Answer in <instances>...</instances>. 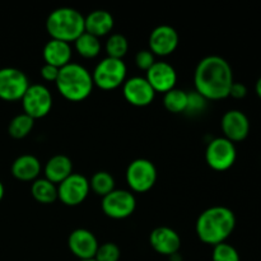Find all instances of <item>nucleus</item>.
Returning a JSON list of instances; mask_svg holds the SVG:
<instances>
[{
	"label": "nucleus",
	"instance_id": "1",
	"mask_svg": "<svg viewBox=\"0 0 261 261\" xmlns=\"http://www.w3.org/2000/svg\"><path fill=\"white\" fill-rule=\"evenodd\" d=\"M233 71L226 59L218 55H209L201 59L194 73V86L206 101H219L229 97L233 84Z\"/></svg>",
	"mask_w": 261,
	"mask_h": 261
},
{
	"label": "nucleus",
	"instance_id": "2",
	"mask_svg": "<svg viewBox=\"0 0 261 261\" xmlns=\"http://www.w3.org/2000/svg\"><path fill=\"white\" fill-rule=\"evenodd\" d=\"M236 222V216L229 208L223 205L211 206L196 221V236L201 242L214 247L226 242L233 233Z\"/></svg>",
	"mask_w": 261,
	"mask_h": 261
},
{
	"label": "nucleus",
	"instance_id": "3",
	"mask_svg": "<svg viewBox=\"0 0 261 261\" xmlns=\"http://www.w3.org/2000/svg\"><path fill=\"white\" fill-rule=\"evenodd\" d=\"M55 84L59 93L70 102H82L88 98L94 87L92 73L76 63L61 68Z\"/></svg>",
	"mask_w": 261,
	"mask_h": 261
},
{
	"label": "nucleus",
	"instance_id": "4",
	"mask_svg": "<svg viewBox=\"0 0 261 261\" xmlns=\"http://www.w3.org/2000/svg\"><path fill=\"white\" fill-rule=\"evenodd\" d=\"M46 31L51 36V40L66 43L75 42L76 38L86 32L84 17L79 10L73 8H58L48 14Z\"/></svg>",
	"mask_w": 261,
	"mask_h": 261
},
{
	"label": "nucleus",
	"instance_id": "5",
	"mask_svg": "<svg viewBox=\"0 0 261 261\" xmlns=\"http://www.w3.org/2000/svg\"><path fill=\"white\" fill-rule=\"evenodd\" d=\"M127 69L122 60L112 58H105L99 61L92 73L93 84L102 91H112L126 81Z\"/></svg>",
	"mask_w": 261,
	"mask_h": 261
},
{
	"label": "nucleus",
	"instance_id": "6",
	"mask_svg": "<svg viewBox=\"0 0 261 261\" xmlns=\"http://www.w3.org/2000/svg\"><path fill=\"white\" fill-rule=\"evenodd\" d=\"M125 177L132 193H147L157 182V168L152 161L138 158L127 166Z\"/></svg>",
	"mask_w": 261,
	"mask_h": 261
},
{
	"label": "nucleus",
	"instance_id": "7",
	"mask_svg": "<svg viewBox=\"0 0 261 261\" xmlns=\"http://www.w3.org/2000/svg\"><path fill=\"white\" fill-rule=\"evenodd\" d=\"M20 101L23 114L28 115L33 120L47 116L53 109V94L43 84H32L28 87Z\"/></svg>",
	"mask_w": 261,
	"mask_h": 261
},
{
	"label": "nucleus",
	"instance_id": "8",
	"mask_svg": "<svg viewBox=\"0 0 261 261\" xmlns=\"http://www.w3.org/2000/svg\"><path fill=\"white\" fill-rule=\"evenodd\" d=\"M237 160V149L234 143L224 137L211 140L205 150L206 165L214 171H227Z\"/></svg>",
	"mask_w": 261,
	"mask_h": 261
},
{
	"label": "nucleus",
	"instance_id": "9",
	"mask_svg": "<svg viewBox=\"0 0 261 261\" xmlns=\"http://www.w3.org/2000/svg\"><path fill=\"white\" fill-rule=\"evenodd\" d=\"M102 212L111 219L129 218L137 208V199L129 190H116L102 198Z\"/></svg>",
	"mask_w": 261,
	"mask_h": 261
},
{
	"label": "nucleus",
	"instance_id": "10",
	"mask_svg": "<svg viewBox=\"0 0 261 261\" xmlns=\"http://www.w3.org/2000/svg\"><path fill=\"white\" fill-rule=\"evenodd\" d=\"M30 86L24 71L17 68L0 69V99L8 102L22 99Z\"/></svg>",
	"mask_w": 261,
	"mask_h": 261
},
{
	"label": "nucleus",
	"instance_id": "11",
	"mask_svg": "<svg viewBox=\"0 0 261 261\" xmlns=\"http://www.w3.org/2000/svg\"><path fill=\"white\" fill-rule=\"evenodd\" d=\"M89 180L82 173H71L58 185V199L66 206H78L88 196Z\"/></svg>",
	"mask_w": 261,
	"mask_h": 261
},
{
	"label": "nucleus",
	"instance_id": "12",
	"mask_svg": "<svg viewBox=\"0 0 261 261\" xmlns=\"http://www.w3.org/2000/svg\"><path fill=\"white\" fill-rule=\"evenodd\" d=\"M122 94L126 102L135 107H147L154 101L155 92L145 76H132L122 84Z\"/></svg>",
	"mask_w": 261,
	"mask_h": 261
},
{
	"label": "nucleus",
	"instance_id": "13",
	"mask_svg": "<svg viewBox=\"0 0 261 261\" xmlns=\"http://www.w3.org/2000/svg\"><path fill=\"white\" fill-rule=\"evenodd\" d=\"M178 33L173 27L162 24L155 27L149 36V51L154 56H168L178 46Z\"/></svg>",
	"mask_w": 261,
	"mask_h": 261
},
{
	"label": "nucleus",
	"instance_id": "14",
	"mask_svg": "<svg viewBox=\"0 0 261 261\" xmlns=\"http://www.w3.org/2000/svg\"><path fill=\"white\" fill-rule=\"evenodd\" d=\"M145 79L155 93H167L172 91L177 83V73L171 64L166 61H155L147 71Z\"/></svg>",
	"mask_w": 261,
	"mask_h": 261
},
{
	"label": "nucleus",
	"instance_id": "15",
	"mask_svg": "<svg viewBox=\"0 0 261 261\" xmlns=\"http://www.w3.org/2000/svg\"><path fill=\"white\" fill-rule=\"evenodd\" d=\"M221 127L226 139L232 143H239L249 137L250 120L245 112L229 110L222 117Z\"/></svg>",
	"mask_w": 261,
	"mask_h": 261
},
{
	"label": "nucleus",
	"instance_id": "16",
	"mask_svg": "<svg viewBox=\"0 0 261 261\" xmlns=\"http://www.w3.org/2000/svg\"><path fill=\"white\" fill-rule=\"evenodd\" d=\"M68 246L74 256L83 261L94 259L99 244L89 229L76 228L69 234Z\"/></svg>",
	"mask_w": 261,
	"mask_h": 261
},
{
	"label": "nucleus",
	"instance_id": "17",
	"mask_svg": "<svg viewBox=\"0 0 261 261\" xmlns=\"http://www.w3.org/2000/svg\"><path fill=\"white\" fill-rule=\"evenodd\" d=\"M149 244L157 254L165 256H172L178 254L181 249V239L175 229L170 227H157L152 231L149 236Z\"/></svg>",
	"mask_w": 261,
	"mask_h": 261
},
{
	"label": "nucleus",
	"instance_id": "18",
	"mask_svg": "<svg viewBox=\"0 0 261 261\" xmlns=\"http://www.w3.org/2000/svg\"><path fill=\"white\" fill-rule=\"evenodd\" d=\"M71 173H73V163L65 154L53 155L43 167V175L46 180L55 184L56 186L60 185Z\"/></svg>",
	"mask_w": 261,
	"mask_h": 261
},
{
	"label": "nucleus",
	"instance_id": "19",
	"mask_svg": "<svg viewBox=\"0 0 261 261\" xmlns=\"http://www.w3.org/2000/svg\"><path fill=\"white\" fill-rule=\"evenodd\" d=\"M71 55H73V51H71L70 43L58 40H50L42 50L45 64L59 69L71 63Z\"/></svg>",
	"mask_w": 261,
	"mask_h": 261
},
{
	"label": "nucleus",
	"instance_id": "20",
	"mask_svg": "<svg viewBox=\"0 0 261 261\" xmlns=\"http://www.w3.org/2000/svg\"><path fill=\"white\" fill-rule=\"evenodd\" d=\"M115 24L114 17L107 10L97 9L84 17V30L87 33L99 38L109 35Z\"/></svg>",
	"mask_w": 261,
	"mask_h": 261
},
{
	"label": "nucleus",
	"instance_id": "21",
	"mask_svg": "<svg viewBox=\"0 0 261 261\" xmlns=\"http://www.w3.org/2000/svg\"><path fill=\"white\" fill-rule=\"evenodd\" d=\"M41 173V162L32 154H22L12 165V175L19 181H35Z\"/></svg>",
	"mask_w": 261,
	"mask_h": 261
},
{
	"label": "nucleus",
	"instance_id": "22",
	"mask_svg": "<svg viewBox=\"0 0 261 261\" xmlns=\"http://www.w3.org/2000/svg\"><path fill=\"white\" fill-rule=\"evenodd\" d=\"M33 199L41 204H53L58 200V186L48 180L37 178L31 186Z\"/></svg>",
	"mask_w": 261,
	"mask_h": 261
},
{
	"label": "nucleus",
	"instance_id": "23",
	"mask_svg": "<svg viewBox=\"0 0 261 261\" xmlns=\"http://www.w3.org/2000/svg\"><path fill=\"white\" fill-rule=\"evenodd\" d=\"M74 47H75L76 53H78L82 58L94 59L96 56L99 55V51H101V42H99V38L84 32L81 37L76 38L75 42H74Z\"/></svg>",
	"mask_w": 261,
	"mask_h": 261
},
{
	"label": "nucleus",
	"instance_id": "24",
	"mask_svg": "<svg viewBox=\"0 0 261 261\" xmlns=\"http://www.w3.org/2000/svg\"><path fill=\"white\" fill-rule=\"evenodd\" d=\"M35 125V120L25 114H19L10 120L8 133L13 139H23L31 134Z\"/></svg>",
	"mask_w": 261,
	"mask_h": 261
},
{
	"label": "nucleus",
	"instance_id": "25",
	"mask_svg": "<svg viewBox=\"0 0 261 261\" xmlns=\"http://www.w3.org/2000/svg\"><path fill=\"white\" fill-rule=\"evenodd\" d=\"M89 188L96 195L103 198L115 190L114 176L106 171H98L89 180Z\"/></svg>",
	"mask_w": 261,
	"mask_h": 261
},
{
	"label": "nucleus",
	"instance_id": "26",
	"mask_svg": "<svg viewBox=\"0 0 261 261\" xmlns=\"http://www.w3.org/2000/svg\"><path fill=\"white\" fill-rule=\"evenodd\" d=\"M165 109L171 114H182L188 109V93L182 89L173 88L172 91L165 93L163 97Z\"/></svg>",
	"mask_w": 261,
	"mask_h": 261
},
{
	"label": "nucleus",
	"instance_id": "27",
	"mask_svg": "<svg viewBox=\"0 0 261 261\" xmlns=\"http://www.w3.org/2000/svg\"><path fill=\"white\" fill-rule=\"evenodd\" d=\"M105 48H106L107 58L122 60V58L126 55L127 50H129V42H127L126 37L124 35L114 33V35L107 38Z\"/></svg>",
	"mask_w": 261,
	"mask_h": 261
},
{
	"label": "nucleus",
	"instance_id": "28",
	"mask_svg": "<svg viewBox=\"0 0 261 261\" xmlns=\"http://www.w3.org/2000/svg\"><path fill=\"white\" fill-rule=\"evenodd\" d=\"M212 261H241V259L236 247L223 242L213 247Z\"/></svg>",
	"mask_w": 261,
	"mask_h": 261
},
{
	"label": "nucleus",
	"instance_id": "29",
	"mask_svg": "<svg viewBox=\"0 0 261 261\" xmlns=\"http://www.w3.org/2000/svg\"><path fill=\"white\" fill-rule=\"evenodd\" d=\"M121 256V251L120 247L114 242H105V244L99 245L97 249L96 261H119Z\"/></svg>",
	"mask_w": 261,
	"mask_h": 261
},
{
	"label": "nucleus",
	"instance_id": "30",
	"mask_svg": "<svg viewBox=\"0 0 261 261\" xmlns=\"http://www.w3.org/2000/svg\"><path fill=\"white\" fill-rule=\"evenodd\" d=\"M154 63L155 56L149 50H140L135 55V64H137V66L140 70H144L145 73L152 68Z\"/></svg>",
	"mask_w": 261,
	"mask_h": 261
},
{
	"label": "nucleus",
	"instance_id": "31",
	"mask_svg": "<svg viewBox=\"0 0 261 261\" xmlns=\"http://www.w3.org/2000/svg\"><path fill=\"white\" fill-rule=\"evenodd\" d=\"M205 101L206 99L203 98L198 92L188 93V109H186V112L198 114V112L203 111L205 109Z\"/></svg>",
	"mask_w": 261,
	"mask_h": 261
},
{
	"label": "nucleus",
	"instance_id": "32",
	"mask_svg": "<svg viewBox=\"0 0 261 261\" xmlns=\"http://www.w3.org/2000/svg\"><path fill=\"white\" fill-rule=\"evenodd\" d=\"M59 71H60V69L59 68H55V66L45 64V65L41 68V76H42L43 81L54 82V83H55L56 79H58L59 76Z\"/></svg>",
	"mask_w": 261,
	"mask_h": 261
},
{
	"label": "nucleus",
	"instance_id": "33",
	"mask_svg": "<svg viewBox=\"0 0 261 261\" xmlns=\"http://www.w3.org/2000/svg\"><path fill=\"white\" fill-rule=\"evenodd\" d=\"M247 96V88L245 84L233 82L231 89H229V97L234 99H242Z\"/></svg>",
	"mask_w": 261,
	"mask_h": 261
},
{
	"label": "nucleus",
	"instance_id": "34",
	"mask_svg": "<svg viewBox=\"0 0 261 261\" xmlns=\"http://www.w3.org/2000/svg\"><path fill=\"white\" fill-rule=\"evenodd\" d=\"M255 92H256V94L259 96V98L261 99V76L259 79H257L256 84H255Z\"/></svg>",
	"mask_w": 261,
	"mask_h": 261
},
{
	"label": "nucleus",
	"instance_id": "35",
	"mask_svg": "<svg viewBox=\"0 0 261 261\" xmlns=\"http://www.w3.org/2000/svg\"><path fill=\"white\" fill-rule=\"evenodd\" d=\"M4 194H5L4 185H3V182H2V181H0V201H2L3 198H4Z\"/></svg>",
	"mask_w": 261,
	"mask_h": 261
},
{
	"label": "nucleus",
	"instance_id": "36",
	"mask_svg": "<svg viewBox=\"0 0 261 261\" xmlns=\"http://www.w3.org/2000/svg\"><path fill=\"white\" fill-rule=\"evenodd\" d=\"M83 261H96L94 259H91V260H83Z\"/></svg>",
	"mask_w": 261,
	"mask_h": 261
}]
</instances>
